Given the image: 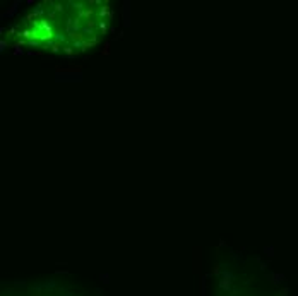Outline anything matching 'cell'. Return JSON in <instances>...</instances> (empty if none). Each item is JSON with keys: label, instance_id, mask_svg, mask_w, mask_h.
Returning a JSON list of instances; mask_svg holds the SVG:
<instances>
[{"label": "cell", "instance_id": "1", "mask_svg": "<svg viewBox=\"0 0 298 296\" xmlns=\"http://www.w3.org/2000/svg\"><path fill=\"white\" fill-rule=\"evenodd\" d=\"M110 24V11L94 2H57L38 7L24 19L21 38L52 52H77L100 41Z\"/></svg>", "mask_w": 298, "mask_h": 296}]
</instances>
